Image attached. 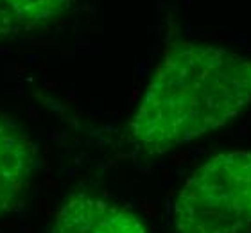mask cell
<instances>
[{
  "label": "cell",
  "mask_w": 251,
  "mask_h": 233,
  "mask_svg": "<svg viewBox=\"0 0 251 233\" xmlns=\"http://www.w3.org/2000/svg\"><path fill=\"white\" fill-rule=\"evenodd\" d=\"M250 106V56L178 40L158 61L129 133L147 156H160L225 128Z\"/></svg>",
  "instance_id": "cell-1"
},
{
  "label": "cell",
  "mask_w": 251,
  "mask_h": 233,
  "mask_svg": "<svg viewBox=\"0 0 251 233\" xmlns=\"http://www.w3.org/2000/svg\"><path fill=\"white\" fill-rule=\"evenodd\" d=\"M176 233L251 230V149L219 153L196 169L173 207Z\"/></svg>",
  "instance_id": "cell-2"
},
{
  "label": "cell",
  "mask_w": 251,
  "mask_h": 233,
  "mask_svg": "<svg viewBox=\"0 0 251 233\" xmlns=\"http://www.w3.org/2000/svg\"><path fill=\"white\" fill-rule=\"evenodd\" d=\"M49 233H149L129 208L92 194H72L59 205Z\"/></svg>",
  "instance_id": "cell-3"
},
{
  "label": "cell",
  "mask_w": 251,
  "mask_h": 233,
  "mask_svg": "<svg viewBox=\"0 0 251 233\" xmlns=\"http://www.w3.org/2000/svg\"><path fill=\"white\" fill-rule=\"evenodd\" d=\"M36 167V149L11 117L0 113V217L18 205Z\"/></svg>",
  "instance_id": "cell-4"
},
{
  "label": "cell",
  "mask_w": 251,
  "mask_h": 233,
  "mask_svg": "<svg viewBox=\"0 0 251 233\" xmlns=\"http://www.w3.org/2000/svg\"><path fill=\"white\" fill-rule=\"evenodd\" d=\"M68 0H0V42L52 24Z\"/></svg>",
  "instance_id": "cell-5"
}]
</instances>
